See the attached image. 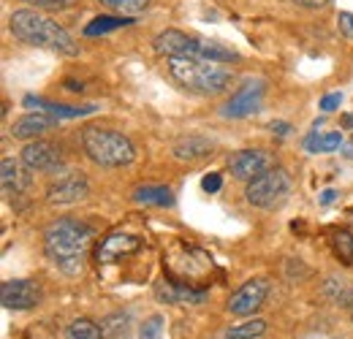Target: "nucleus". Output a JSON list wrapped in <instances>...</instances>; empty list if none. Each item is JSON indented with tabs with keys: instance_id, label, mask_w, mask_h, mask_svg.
Returning <instances> with one entry per match:
<instances>
[{
	"instance_id": "21",
	"label": "nucleus",
	"mask_w": 353,
	"mask_h": 339,
	"mask_svg": "<svg viewBox=\"0 0 353 339\" xmlns=\"http://www.w3.org/2000/svg\"><path fill=\"white\" fill-rule=\"evenodd\" d=\"M125 25H133V19L128 17H95L92 22L85 25V36L92 39V36H103V33H112V30H120Z\"/></svg>"
},
{
	"instance_id": "10",
	"label": "nucleus",
	"mask_w": 353,
	"mask_h": 339,
	"mask_svg": "<svg viewBox=\"0 0 353 339\" xmlns=\"http://www.w3.org/2000/svg\"><path fill=\"white\" fill-rule=\"evenodd\" d=\"M228 166H231V174H234L236 179L250 182V179L261 176L264 171H269L272 158L266 155L264 150H242V152H236V155L228 161Z\"/></svg>"
},
{
	"instance_id": "17",
	"label": "nucleus",
	"mask_w": 353,
	"mask_h": 339,
	"mask_svg": "<svg viewBox=\"0 0 353 339\" xmlns=\"http://www.w3.org/2000/svg\"><path fill=\"white\" fill-rule=\"evenodd\" d=\"M133 201L144 204V207H172L174 204V193L163 185H144L133 190Z\"/></svg>"
},
{
	"instance_id": "35",
	"label": "nucleus",
	"mask_w": 353,
	"mask_h": 339,
	"mask_svg": "<svg viewBox=\"0 0 353 339\" xmlns=\"http://www.w3.org/2000/svg\"><path fill=\"white\" fill-rule=\"evenodd\" d=\"M351 318H353V312H351Z\"/></svg>"
},
{
	"instance_id": "8",
	"label": "nucleus",
	"mask_w": 353,
	"mask_h": 339,
	"mask_svg": "<svg viewBox=\"0 0 353 339\" xmlns=\"http://www.w3.org/2000/svg\"><path fill=\"white\" fill-rule=\"evenodd\" d=\"M266 294H269V282L264 277H256V280H248L242 288H236L231 298H228V312L236 315V318H248L253 315L256 309H261Z\"/></svg>"
},
{
	"instance_id": "18",
	"label": "nucleus",
	"mask_w": 353,
	"mask_h": 339,
	"mask_svg": "<svg viewBox=\"0 0 353 339\" xmlns=\"http://www.w3.org/2000/svg\"><path fill=\"white\" fill-rule=\"evenodd\" d=\"M155 294H158V298H163L169 304H199L204 298V291H190V288H185L179 282H158Z\"/></svg>"
},
{
	"instance_id": "7",
	"label": "nucleus",
	"mask_w": 353,
	"mask_h": 339,
	"mask_svg": "<svg viewBox=\"0 0 353 339\" xmlns=\"http://www.w3.org/2000/svg\"><path fill=\"white\" fill-rule=\"evenodd\" d=\"M264 90H266L264 79H248V82H242V87H236V92L225 101L221 114L223 117H231V120H242V117H250V114L261 112Z\"/></svg>"
},
{
	"instance_id": "12",
	"label": "nucleus",
	"mask_w": 353,
	"mask_h": 339,
	"mask_svg": "<svg viewBox=\"0 0 353 339\" xmlns=\"http://www.w3.org/2000/svg\"><path fill=\"white\" fill-rule=\"evenodd\" d=\"M22 163L30 171H54L60 166V150L49 141H28L22 150Z\"/></svg>"
},
{
	"instance_id": "31",
	"label": "nucleus",
	"mask_w": 353,
	"mask_h": 339,
	"mask_svg": "<svg viewBox=\"0 0 353 339\" xmlns=\"http://www.w3.org/2000/svg\"><path fill=\"white\" fill-rule=\"evenodd\" d=\"M28 3L36 8H65L71 0H28Z\"/></svg>"
},
{
	"instance_id": "26",
	"label": "nucleus",
	"mask_w": 353,
	"mask_h": 339,
	"mask_svg": "<svg viewBox=\"0 0 353 339\" xmlns=\"http://www.w3.org/2000/svg\"><path fill=\"white\" fill-rule=\"evenodd\" d=\"M101 3L117 14H139L150 6V0H101Z\"/></svg>"
},
{
	"instance_id": "13",
	"label": "nucleus",
	"mask_w": 353,
	"mask_h": 339,
	"mask_svg": "<svg viewBox=\"0 0 353 339\" xmlns=\"http://www.w3.org/2000/svg\"><path fill=\"white\" fill-rule=\"evenodd\" d=\"M88 193H90V185L85 176H65V179H57L46 190V198H49V204H77Z\"/></svg>"
},
{
	"instance_id": "4",
	"label": "nucleus",
	"mask_w": 353,
	"mask_h": 339,
	"mask_svg": "<svg viewBox=\"0 0 353 339\" xmlns=\"http://www.w3.org/2000/svg\"><path fill=\"white\" fill-rule=\"evenodd\" d=\"M82 150L95 166H103V169L128 166L136 155L131 138L109 127H88L82 133Z\"/></svg>"
},
{
	"instance_id": "15",
	"label": "nucleus",
	"mask_w": 353,
	"mask_h": 339,
	"mask_svg": "<svg viewBox=\"0 0 353 339\" xmlns=\"http://www.w3.org/2000/svg\"><path fill=\"white\" fill-rule=\"evenodd\" d=\"M25 106L28 109H36V112H44L49 117H65V120H74V117H85V114H92L95 106H60V103H49V101H41V98H33L28 95L25 98Z\"/></svg>"
},
{
	"instance_id": "29",
	"label": "nucleus",
	"mask_w": 353,
	"mask_h": 339,
	"mask_svg": "<svg viewBox=\"0 0 353 339\" xmlns=\"http://www.w3.org/2000/svg\"><path fill=\"white\" fill-rule=\"evenodd\" d=\"M340 103H343V95H340V92H329V95L321 98V109H323V112H334Z\"/></svg>"
},
{
	"instance_id": "30",
	"label": "nucleus",
	"mask_w": 353,
	"mask_h": 339,
	"mask_svg": "<svg viewBox=\"0 0 353 339\" xmlns=\"http://www.w3.org/2000/svg\"><path fill=\"white\" fill-rule=\"evenodd\" d=\"M221 185H223L221 174H207V176H204V182H201V187H204L207 193H218V190H221Z\"/></svg>"
},
{
	"instance_id": "5",
	"label": "nucleus",
	"mask_w": 353,
	"mask_h": 339,
	"mask_svg": "<svg viewBox=\"0 0 353 339\" xmlns=\"http://www.w3.org/2000/svg\"><path fill=\"white\" fill-rule=\"evenodd\" d=\"M152 49L163 57H199V60H212V63H231L239 54L225 49L218 41H204V39H193L182 30H163L155 36Z\"/></svg>"
},
{
	"instance_id": "14",
	"label": "nucleus",
	"mask_w": 353,
	"mask_h": 339,
	"mask_svg": "<svg viewBox=\"0 0 353 339\" xmlns=\"http://www.w3.org/2000/svg\"><path fill=\"white\" fill-rule=\"evenodd\" d=\"M0 182H3V193L6 196H19L30 187V174L22 169L19 161H11V158H3L0 163Z\"/></svg>"
},
{
	"instance_id": "27",
	"label": "nucleus",
	"mask_w": 353,
	"mask_h": 339,
	"mask_svg": "<svg viewBox=\"0 0 353 339\" xmlns=\"http://www.w3.org/2000/svg\"><path fill=\"white\" fill-rule=\"evenodd\" d=\"M139 339H163V318L161 315L147 318L139 329Z\"/></svg>"
},
{
	"instance_id": "32",
	"label": "nucleus",
	"mask_w": 353,
	"mask_h": 339,
	"mask_svg": "<svg viewBox=\"0 0 353 339\" xmlns=\"http://www.w3.org/2000/svg\"><path fill=\"white\" fill-rule=\"evenodd\" d=\"M296 6H305V8H321V6H326L329 0H294Z\"/></svg>"
},
{
	"instance_id": "1",
	"label": "nucleus",
	"mask_w": 353,
	"mask_h": 339,
	"mask_svg": "<svg viewBox=\"0 0 353 339\" xmlns=\"http://www.w3.org/2000/svg\"><path fill=\"white\" fill-rule=\"evenodd\" d=\"M92 242V228L79 220H54L44 231V253L46 258L63 269L65 274L82 271V260L88 255V247Z\"/></svg>"
},
{
	"instance_id": "9",
	"label": "nucleus",
	"mask_w": 353,
	"mask_h": 339,
	"mask_svg": "<svg viewBox=\"0 0 353 339\" xmlns=\"http://www.w3.org/2000/svg\"><path fill=\"white\" fill-rule=\"evenodd\" d=\"M0 301L6 309H33L41 301V291L28 280H8L0 285Z\"/></svg>"
},
{
	"instance_id": "19",
	"label": "nucleus",
	"mask_w": 353,
	"mask_h": 339,
	"mask_svg": "<svg viewBox=\"0 0 353 339\" xmlns=\"http://www.w3.org/2000/svg\"><path fill=\"white\" fill-rule=\"evenodd\" d=\"M210 152H212V141L199 138V136H188L174 144V158L179 161H199V158H207Z\"/></svg>"
},
{
	"instance_id": "16",
	"label": "nucleus",
	"mask_w": 353,
	"mask_h": 339,
	"mask_svg": "<svg viewBox=\"0 0 353 339\" xmlns=\"http://www.w3.org/2000/svg\"><path fill=\"white\" fill-rule=\"evenodd\" d=\"M52 123H54V117H49L44 112H33V114L19 117V120L11 125V136L28 141V138H36L39 133H44L46 127H52Z\"/></svg>"
},
{
	"instance_id": "34",
	"label": "nucleus",
	"mask_w": 353,
	"mask_h": 339,
	"mask_svg": "<svg viewBox=\"0 0 353 339\" xmlns=\"http://www.w3.org/2000/svg\"><path fill=\"white\" fill-rule=\"evenodd\" d=\"M334 201V190H326L323 196H321V204H332Z\"/></svg>"
},
{
	"instance_id": "28",
	"label": "nucleus",
	"mask_w": 353,
	"mask_h": 339,
	"mask_svg": "<svg viewBox=\"0 0 353 339\" xmlns=\"http://www.w3.org/2000/svg\"><path fill=\"white\" fill-rule=\"evenodd\" d=\"M337 25H340V33H343V36L353 39V14L351 11H343V14L337 17Z\"/></svg>"
},
{
	"instance_id": "23",
	"label": "nucleus",
	"mask_w": 353,
	"mask_h": 339,
	"mask_svg": "<svg viewBox=\"0 0 353 339\" xmlns=\"http://www.w3.org/2000/svg\"><path fill=\"white\" fill-rule=\"evenodd\" d=\"M101 331H103V339H128V331H131V318L117 312V315H109L103 323H101Z\"/></svg>"
},
{
	"instance_id": "2",
	"label": "nucleus",
	"mask_w": 353,
	"mask_h": 339,
	"mask_svg": "<svg viewBox=\"0 0 353 339\" xmlns=\"http://www.w3.org/2000/svg\"><path fill=\"white\" fill-rule=\"evenodd\" d=\"M8 28H11L14 39H19L22 43L41 46V49H54V52H63L68 57L79 54V46L71 39V33L63 25H57L54 19H49V17L33 11V8L14 11L11 19H8Z\"/></svg>"
},
{
	"instance_id": "20",
	"label": "nucleus",
	"mask_w": 353,
	"mask_h": 339,
	"mask_svg": "<svg viewBox=\"0 0 353 339\" xmlns=\"http://www.w3.org/2000/svg\"><path fill=\"white\" fill-rule=\"evenodd\" d=\"M340 144H343V136H340L337 130H332V133H318V130H312L307 138H305V150H307V152H334Z\"/></svg>"
},
{
	"instance_id": "22",
	"label": "nucleus",
	"mask_w": 353,
	"mask_h": 339,
	"mask_svg": "<svg viewBox=\"0 0 353 339\" xmlns=\"http://www.w3.org/2000/svg\"><path fill=\"white\" fill-rule=\"evenodd\" d=\"M266 331V323L264 320H248V323H239V326H231L221 331L215 339H256L261 337Z\"/></svg>"
},
{
	"instance_id": "11",
	"label": "nucleus",
	"mask_w": 353,
	"mask_h": 339,
	"mask_svg": "<svg viewBox=\"0 0 353 339\" xmlns=\"http://www.w3.org/2000/svg\"><path fill=\"white\" fill-rule=\"evenodd\" d=\"M139 247H141V239L117 231V234H109V236L98 245L95 258H98V263H114V260H120V258H125V255H133Z\"/></svg>"
},
{
	"instance_id": "25",
	"label": "nucleus",
	"mask_w": 353,
	"mask_h": 339,
	"mask_svg": "<svg viewBox=\"0 0 353 339\" xmlns=\"http://www.w3.org/2000/svg\"><path fill=\"white\" fill-rule=\"evenodd\" d=\"M65 339H103V331L88 318H79L65 329Z\"/></svg>"
},
{
	"instance_id": "3",
	"label": "nucleus",
	"mask_w": 353,
	"mask_h": 339,
	"mask_svg": "<svg viewBox=\"0 0 353 339\" xmlns=\"http://www.w3.org/2000/svg\"><path fill=\"white\" fill-rule=\"evenodd\" d=\"M169 76L179 87L199 95H218L231 85V71L199 57H169Z\"/></svg>"
},
{
	"instance_id": "24",
	"label": "nucleus",
	"mask_w": 353,
	"mask_h": 339,
	"mask_svg": "<svg viewBox=\"0 0 353 339\" xmlns=\"http://www.w3.org/2000/svg\"><path fill=\"white\" fill-rule=\"evenodd\" d=\"M329 242H332V253L337 255L343 263H353V234L351 231H334Z\"/></svg>"
},
{
	"instance_id": "33",
	"label": "nucleus",
	"mask_w": 353,
	"mask_h": 339,
	"mask_svg": "<svg viewBox=\"0 0 353 339\" xmlns=\"http://www.w3.org/2000/svg\"><path fill=\"white\" fill-rule=\"evenodd\" d=\"M272 133H277V136H288V130H291V127H288V123H272Z\"/></svg>"
},
{
	"instance_id": "6",
	"label": "nucleus",
	"mask_w": 353,
	"mask_h": 339,
	"mask_svg": "<svg viewBox=\"0 0 353 339\" xmlns=\"http://www.w3.org/2000/svg\"><path fill=\"white\" fill-rule=\"evenodd\" d=\"M291 190V179L283 169H269L261 176L250 179L248 182V190H245V198L248 204L259 207V209H272L274 204H280Z\"/></svg>"
}]
</instances>
